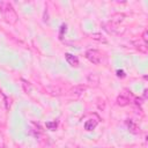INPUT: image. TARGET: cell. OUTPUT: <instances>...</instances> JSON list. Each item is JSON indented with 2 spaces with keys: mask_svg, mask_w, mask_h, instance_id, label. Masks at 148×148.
<instances>
[{
  "mask_svg": "<svg viewBox=\"0 0 148 148\" xmlns=\"http://www.w3.org/2000/svg\"><path fill=\"white\" fill-rule=\"evenodd\" d=\"M86 58L90 61V63L95 64V65H98V64L102 63V54L101 52H98L97 50H88L87 52H86Z\"/></svg>",
  "mask_w": 148,
  "mask_h": 148,
  "instance_id": "cell-2",
  "label": "cell"
},
{
  "mask_svg": "<svg viewBox=\"0 0 148 148\" xmlns=\"http://www.w3.org/2000/svg\"><path fill=\"white\" fill-rule=\"evenodd\" d=\"M93 38L96 41H101V42H105V38L103 37V36L101 34H94L93 35Z\"/></svg>",
  "mask_w": 148,
  "mask_h": 148,
  "instance_id": "cell-9",
  "label": "cell"
},
{
  "mask_svg": "<svg viewBox=\"0 0 148 148\" xmlns=\"http://www.w3.org/2000/svg\"><path fill=\"white\" fill-rule=\"evenodd\" d=\"M65 58H66L67 63L71 66H73V67H78V66H79V59H78L75 56L71 54V53H66L65 54Z\"/></svg>",
  "mask_w": 148,
  "mask_h": 148,
  "instance_id": "cell-4",
  "label": "cell"
},
{
  "mask_svg": "<svg viewBox=\"0 0 148 148\" xmlns=\"http://www.w3.org/2000/svg\"><path fill=\"white\" fill-rule=\"evenodd\" d=\"M117 75H118L119 78H124L125 76V72L124 71H120V69H118V71H117Z\"/></svg>",
  "mask_w": 148,
  "mask_h": 148,
  "instance_id": "cell-11",
  "label": "cell"
},
{
  "mask_svg": "<svg viewBox=\"0 0 148 148\" xmlns=\"http://www.w3.org/2000/svg\"><path fill=\"white\" fill-rule=\"evenodd\" d=\"M127 126L128 128H130V131L131 132H133V133H138V127H136V125L133 123L132 120H127Z\"/></svg>",
  "mask_w": 148,
  "mask_h": 148,
  "instance_id": "cell-7",
  "label": "cell"
},
{
  "mask_svg": "<svg viewBox=\"0 0 148 148\" xmlns=\"http://www.w3.org/2000/svg\"><path fill=\"white\" fill-rule=\"evenodd\" d=\"M124 18H125L124 14H116V15L111 16V19L108 21V26L111 27V29H116L124 21Z\"/></svg>",
  "mask_w": 148,
  "mask_h": 148,
  "instance_id": "cell-3",
  "label": "cell"
},
{
  "mask_svg": "<svg viewBox=\"0 0 148 148\" xmlns=\"http://www.w3.org/2000/svg\"><path fill=\"white\" fill-rule=\"evenodd\" d=\"M97 126V120L96 119H88L85 123V130L86 131H93Z\"/></svg>",
  "mask_w": 148,
  "mask_h": 148,
  "instance_id": "cell-5",
  "label": "cell"
},
{
  "mask_svg": "<svg viewBox=\"0 0 148 148\" xmlns=\"http://www.w3.org/2000/svg\"><path fill=\"white\" fill-rule=\"evenodd\" d=\"M117 103H118V105H120V107H125V105H127L128 103H130V98L125 97L124 95H120V96H118V98H117Z\"/></svg>",
  "mask_w": 148,
  "mask_h": 148,
  "instance_id": "cell-6",
  "label": "cell"
},
{
  "mask_svg": "<svg viewBox=\"0 0 148 148\" xmlns=\"http://www.w3.org/2000/svg\"><path fill=\"white\" fill-rule=\"evenodd\" d=\"M2 14H4L5 19L8 23H15L18 21V14L14 10V8L12 7L10 4H4L2 6Z\"/></svg>",
  "mask_w": 148,
  "mask_h": 148,
  "instance_id": "cell-1",
  "label": "cell"
},
{
  "mask_svg": "<svg viewBox=\"0 0 148 148\" xmlns=\"http://www.w3.org/2000/svg\"><path fill=\"white\" fill-rule=\"evenodd\" d=\"M64 31H66V24H63V26H61V30H60V35L61 36H63Z\"/></svg>",
  "mask_w": 148,
  "mask_h": 148,
  "instance_id": "cell-12",
  "label": "cell"
},
{
  "mask_svg": "<svg viewBox=\"0 0 148 148\" xmlns=\"http://www.w3.org/2000/svg\"><path fill=\"white\" fill-rule=\"evenodd\" d=\"M83 90H85V87H76V88H74V89H72V91H76L75 94H81V93H83Z\"/></svg>",
  "mask_w": 148,
  "mask_h": 148,
  "instance_id": "cell-10",
  "label": "cell"
},
{
  "mask_svg": "<svg viewBox=\"0 0 148 148\" xmlns=\"http://www.w3.org/2000/svg\"><path fill=\"white\" fill-rule=\"evenodd\" d=\"M46 127L49 128V130H56V127H57V122H52V123H46Z\"/></svg>",
  "mask_w": 148,
  "mask_h": 148,
  "instance_id": "cell-8",
  "label": "cell"
}]
</instances>
